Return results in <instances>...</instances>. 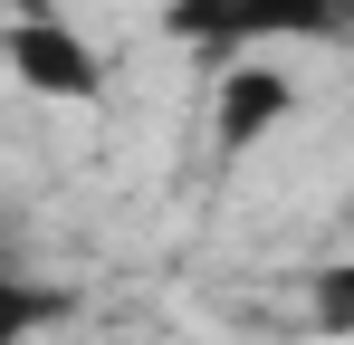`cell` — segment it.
<instances>
[{"label":"cell","instance_id":"cell-2","mask_svg":"<svg viewBox=\"0 0 354 345\" xmlns=\"http://www.w3.org/2000/svg\"><path fill=\"white\" fill-rule=\"evenodd\" d=\"M0 67L29 87V96H48V106H96L106 96V48L58 19V10H19L10 29H0Z\"/></svg>","mask_w":354,"mask_h":345},{"label":"cell","instance_id":"cell-5","mask_svg":"<svg viewBox=\"0 0 354 345\" xmlns=\"http://www.w3.org/2000/svg\"><path fill=\"white\" fill-rule=\"evenodd\" d=\"M306 326L316 336H354V259H335V269L306 278Z\"/></svg>","mask_w":354,"mask_h":345},{"label":"cell","instance_id":"cell-4","mask_svg":"<svg viewBox=\"0 0 354 345\" xmlns=\"http://www.w3.org/2000/svg\"><path fill=\"white\" fill-rule=\"evenodd\" d=\"M77 317V288L39 278V269H19V259H0V345H39L48 326Z\"/></svg>","mask_w":354,"mask_h":345},{"label":"cell","instance_id":"cell-1","mask_svg":"<svg viewBox=\"0 0 354 345\" xmlns=\"http://www.w3.org/2000/svg\"><path fill=\"white\" fill-rule=\"evenodd\" d=\"M163 29L230 67V57H259L268 39H345L354 0H173Z\"/></svg>","mask_w":354,"mask_h":345},{"label":"cell","instance_id":"cell-3","mask_svg":"<svg viewBox=\"0 0 354 345\" xmlns=\"http://www.w3.org/2000/svg\"><path fill=\"white\" fill-rule=\"evenodd\" d=\"M278 125H297V77L278 57H230L221 87H211V154L221 163H249Z\"/></svg>","mask_w":354,"mask_h":345}]
</instances>
